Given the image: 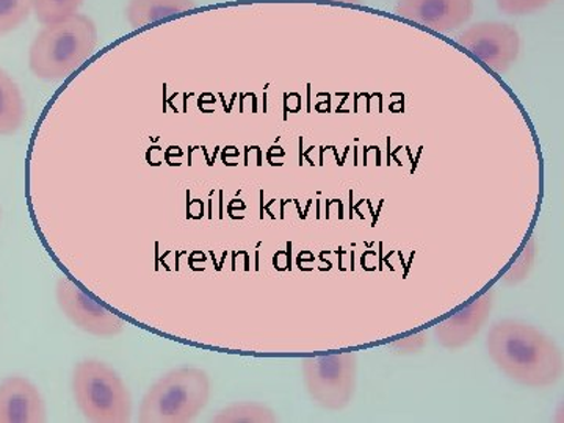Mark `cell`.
<instances>
[{
  "instance_id": "obj_1",
  "label": "cell",
  "mask_w": 564,
  "mask_h": 423,
  "mask_svg": "<svg viewBox=\"0 0 564 423\" xmlns=\"http://www.w3.org/2000/svg\"><path fill=\"white\" fill-rule=\"evenodd\" d=\"M98 29L84 14L47 24L33 41L29 65L39 79L62 80L95 52Z\"/></svg>"
},
{
  "instance_id": "obj_2",
  "label": "cell",
  "mask_w": 564,
  "mask_h": 423,
  "mask_svg": "<svg viewBox=\"0 0 564 423\" xmlns=\"http://www.w3.org/2000/svg\"><path fill=\"white\" fill-rule=\"evenodd\" d=\"M209 399L206 373L192 367L173 370L162 377L140 408V421L148 423H180L192 421Z\"/></svg>"
},
{
  "instance_id": "obj_3",
  "label": "cell",
  "mask_w": 564,
  "mask_h": 423,
  "mask_svg": "<svg viewBox=\"0 0 564 423\" xmlns=\"http://www.w3.org/2000/svg\"><path fill=\"white\" fill-rule=\"evenodd\" d=\"M74 395L85 419L96 423L131 421L132 403L120 375L107 364L84 361L74 370Z\"/></svg>"
},
{
  "instance_id": "obj_4",
  "label": "cell",
  "mask_w": 564,
  "mask_h": 423,
  "mask_svg": "<svg viewBox=\"0 0 564 423\" xmlns=\"http://www.w3.org/2000/svg\"><path fill=\"white\" fill-rule=\"evenodd\" d=\"M492 337V352L508 372L522 380H541L552 362V350L538 334L527 328H499Z\"/></svg>"
},
{
  "instance_id": "obj_5",
  "label": "cell",
  "mask_w": 564,
  "mask_h": 423,
  "mask_svg": "<svg viewBox=\"0 0 564 423\" xmlns=\"http://www.w3.org/2000/svg\"><path fill=\"white\" fill-rule=\"evenodd\" d=\"M458 44L497 73L510 68L521 51L519 33L503 22L475 24L458 36Z\"/></svg>"
},
{
  "instance_id": "obj_6",
  "label": "cell",
  "mask_w": 564,
  "mask_h": 423,
  "mask_svg": "<svg viewBox=\"0 0 564 423\" xmlns=\"http://www.w3.org/2000/svg\"><path fill=\"white\" fill-rule=\"evenodd\" d=\"M57 300L66 317L84 332L99 337H111L126 328V322L122 318L85 295L74 282L66 278L58 281Z\"/></svg>"
},
{
  "instance_id": "obj_7",
  "label": "cell",
  "mask_w": 564,
  "mask_h": 423,
  "mask_svg": "<svg viewBox=\"0 0 564 423\" xmlns=\"http://www.w3.org/2000/svg\"><path fill=\"white\" fill-rule=\"evenodd\" d=\"M395 11L404 20L445 33L473 18L474 0H399Z\"/></svg>"
},
{
  "instance_id": "obj_8",
  "label": "cell",
  "mask_w": 564,
  "mask_h": 423,
  "mask_svg": "<svg viewBox=\"0 0 564 423\" xmlns=\"http://www.w3.org/2000/svg\"><path fill=\"white\" fill-rule=\"evenodd\" d=\"M46 421V406L39 389L22 377L0 383V423H39Z\"/></svg>"
},
{
  "instance_id": "obj_9",
  "label": "cell",
  "mask_w": 564,
  "mask_h": 423,
  "mask_svg": "<svg viewBox=\"0 0 564 423\" xmlns=\"http://www.w3.org/2000/svg\"><path fill=\"white\" fill-rule=\"evenodd\" d=\"M195 9V0H131L126 13H128V20L132 28L141 29L152 22L173 17V14Z\"/></svg>"
},
{
  "instance_id": "obj_10",
  "label": "cell",
  "mask_w": 564,
  "mask_h": 423,
  "mask_svg": "<svg viewBox=\"0 0 564 423\" xmlns=\"http://www.w3.org/2000/svg\"><path fill=\"white\" fill-rule=\"evenodd\" d=\"M25 118L24 98L13 79L0 69V135H11Z\"/></svg>"
},
{
  "instance_id": "obj_11",
  "label": "cell",
  "mask_w": 564,
  "mask_h": 423,
  "mask_svg": "<svg viewBox=\"0 0 564 423\" xmlns=\"http://www.w3.org/2000/svg\"><path fill=\"white\" fill-rule=\"evenodd\" d=\"M35 0H0V36L13 32L31 17Z\"/></svg>"
},
{
  "instance_id": "obj_12",
  "label": "cell",
  "mask_w": 564,
  "mask_h": 423,
  "mask_svg": "<svg viewBox=\"0 0 564 423\" xmlns=\"http://www.w3.org/2000/svg\"><path fill=\"white\" fill-rule=\"evenodd\" d=\"M82 3L84 0H35L33 11L39 21L47 25L73 17L80 9Z\"/></svg>"
},
{
  "instance_id": "obj_13",
  "label": "cell",
  "mask_w": 564,
  "mask_h": 423,
  "mask_svg": "<svg viewBox=\"0 0 564 423\" xmlns=\"http://www.w3.org/2000/svg\"><path fill=\"white\" fill-rule=\"evenodd\" d=\"M496 2L503 13L522 17V14H530L533 11L544 9L552 0H496Z\"/></svg>"
},
{
  "instance_id": "obj_14",
  "label": "cell",
  "mask_w": 564,
  "mask_h": 423,
  "mask_svg": "<svg viewBox=\"0 0 564 423\" xmlns=\"http://www.w3.org/2000/svg\"><path fill=\"white\" fill-rule=\"evenodd\" d=\"M332 2L361 3V0H332Z\"/></svg>"
}]
</instances>
